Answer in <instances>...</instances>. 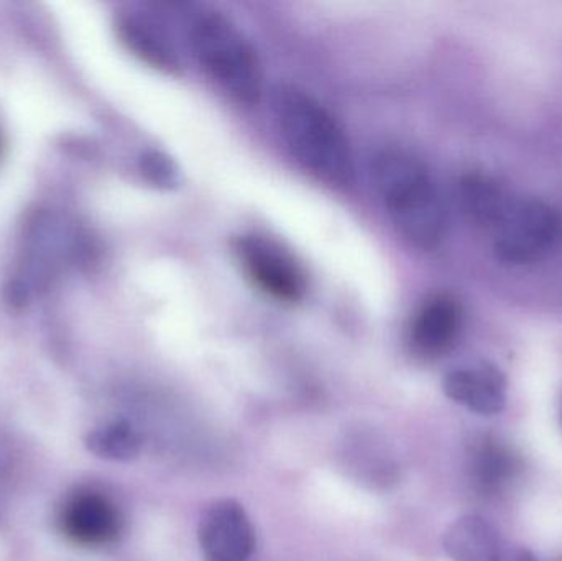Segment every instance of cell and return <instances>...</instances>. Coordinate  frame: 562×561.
<instances>
[{"label": "cell", "instance_id": "obj_1", "mask_svg": "<svg viewBox=\"0 0 562 561\" xmlns=\"http://www.w3.org/2000/svg\"><path fill=\"white\" fill-rule=\"evenodd\" d=\"M373 181L398 233L419 249H435L448 229L445 203L419 158L386 148L373 161Z\"/></svg>", "mask_w": 562, "mask_h": 561}, {"label": "cell", "instance_id": "obj_2", "mask_svg": "<svg viewBox=\"0 0 562 561\" xmlns=\"http://www.w3.org/2000/svg\"><path fill=\"white\" fill-rule=\"evenodd\" d=\"M273 109L288 148L304 168L327 183H352L356 167L349 141L319 101L296 86H280Z\"/></svg>", "mask_w": 562, "mask_h": 561}, {"label": "cell", "instance_id": "obj_3", "mask_svg": "<svg viewBox=\"0 0 562 561\" xmlns=\"http://www.w3.org/2000/svg\"><path fill=\"white\" fill-rule=\"evenodd\" d=\"M191 46L201 68L231 98L256 104L262 96V68L246 36L220 13L201 15L191 29Z\"/></svg>", "mask_w": 562, "mask_h": 561}, {"label": "cell", "instance_id": "obj_4", "mask_svg": "<svg viewBox=\"0 0 562 561\" xmlns=\"http://www.w3.org/2000/svg\"><path fill=\"white\" fill-rule=\"evenodd\" d=\"M491 233L498 262L531 266L560 249L562 214L540 198L515 197Z\"/></svg>", "mask_w": 562, "mask_h": 561}, {"label": "cell", "instance_id": "obj_5", "mask_svg": "<svg viewBox=\"0 0 562 561\" xmlns=\"http://www.w3.org/2000/svg\"><path fill=\"white\" fill-rule=\"evenodd\" d=\"M236 254L249 279L280 302H300L306 293V276L297 260L277 240L250 234L237 239Z\"/></svg>", "mask_w": 562, "mask_h": 561}, {"label": "cell", "instance_id": "obj_6", "mask_svg": "<svg viewBox=\"0 0 562 561\" xmlns=\"http://www.w3.org/2000/svg\"><path fill=\"white\" fill-rule=\"evenodd\" d=\"M204 561H247L256 549V532L244 507L237 501L214 503L198 527Z\"/></svg>", "mask_w": 562, "mask_h": 561}, {"label": "cell", "instance_id": "obj_7", "mask_svg": "<svg viewBox=\"0 0 562 561\" xmlns=\"http://www.w3.org/2000/svg\"><path fill=\"white\" fill-rule=\"evenodd\" d=\"M445 550L454 561H538L525 547L502 536L481 516H464L445 534Z\"/></svg>", "mask_w": 562, "mask_h": 561}, {"label": "cell", "instance_id": "obj_8", "mask_svg": "<svg viewBox=\"0 0 562 561\" xmlns=\"http://www.w3.org/2000/svg\"><path fill=\"white\" fill-rule=\"evenodd\" d=\"M507 378L491 362L459 366L446 374L442 391L456 404L479 415L501 414L507 404Z\"/></svg>", "mask_w": 562, "mask_h": 561}, {"label": "cell", "instance_id": "obj_9", "mask_svg": "<svg viewBox=\"0 0 562 561\" xmlns=\"http://www.w3.org/2000/svg\"><path fill=\"white\" fill-rule=\"evenodd\" d=\"M462 306L449 293H438L423 303L413 318L409 341L423 358H439L458 341Z\"/></svg>", "mask_w": 562, "mask_h": 561}, {"label": "cell", "instance_id": "obj_10", "mask_svg": "<svg viewBox=\"0 0 562 561\" xmlns=\"http://www.w3.org/2000/svg\"><path fill=\"white\" fill-rule=\"evenodd\" d=\"M63 532L79 546L101 547L114 542L121 534L119 510L108 497L95 493L79 494L66 504Z\"/></svg>", "mask_w": 562, "mask_h": 561}, {"label": "cell", "instance_id": "obj_11", "mask_svg": "<svg viewBox=\"0 0 562 561\" xmlns=\"http://www.w3.org/2000/svg\"><path fill=\"white\" fill-rule=\"evenodd\" d=\"M515 194L492 175L471 171L458 183L462 213L472 224L491 233L514 201Z\"/></svg>", "mask_w": 562, "mask_h": 561}, {"label": "cell", "instance_id": "obj_12", "mask_svg": "<svg viewBox=\"0 0 562 561\" xmlns=\"http://www.w3.org/2000/svg\"><path fill=\"white\" fill-rule=\"evenodd\" d=\"M469 468L475 486L487 494H498L517 478V455L494 437H481L469 451Z\"/></svg>", "mask_w": 562, "mask_h": 561}, {"label": "cell", "instance_id": "obj_13", "mask_svg": "<svg viewBox=\"0 0 562 561\" xmlns=\"http://www.w3.org/2000/svg\"><path fill=\"white\" fill-rule=\"evenodd\" d=\"M119 29H121L122 40L127 43L128 48L148 65L170 72V75H178L181 71L180 58H178L170 40L147 20L138 19V16H125Z\"/></svg>", "mask_w": 562, "mask_h": 561}, {"label": "cell", "instance_id": "obj_14", "mask_svg": "<svg viewBox=\"0 0 562 561\" xmlns=\"http://www.w3.org/2000/svg\"><path fill=\"white\" fill-rule=\"evenodd\" d=\"M86 445L95 457L112 461H131L140 453L142 437L134 425L119 420L89 434Z\"/></svg>", "mask_w": 562, "mask_h": 561}, {"label": "cell", "instance_id": "obj_15", "mask_svg": "<svg viewBox=\"0 0 562 561\" xmlns=\"http://www.w3.org/2000/svg\"><path fill=\"white\" fill-rule=\"evenodd\" d=\"M142 173L157 187L173 188L178 183L177 165L160 152H147L142 157Z\"/></svg>", "mask_w": 562, "mask_h": 561}]
</instances>
